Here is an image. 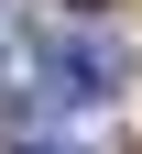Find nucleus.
Wrapping results in <instances>:
<instances>
[{
	"label": "nucleus",
	"mask_w": 142,
	"mask_h": 154,
	"mask_svg": "<svg viewBox=\"0 0 142 154\" xmlns=\"http://www.w3.org/2000/svg\"><path fill=\"white\" fill-rule=\"evenodd\" d=\"M77 11H109V0H77Z\"/></svg>",
	"instance_id": "f03ea898"
},
{
	"label": "nucleus",
	"mask_w": 142,
	"mask_h": 154,
	"mask_svg": "<svg viewBox=\"0 0 142 154\" xmlns=\"http://www.w3.org/2000/svg\"><path fill=\"white\" fill-rule=\"evenodd\" d=\"M109 77H120V55H109V44H44V99L88 110V99H109Z\"/></svg>",
	"instance_id": "f257e3e1"
}]
</instances>
